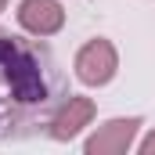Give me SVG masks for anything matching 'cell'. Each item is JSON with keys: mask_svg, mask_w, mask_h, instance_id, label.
<instances>
[{"mask_svg": "<svg viewBox=\"0 0 155 155\" xmlns=\"http://www.w3.org/2000/svg\"><path fill=\"white\" fill-rule=\"evenodd\" d=\"M65 94L61 69L36 36L0 29V144L47 130Z\"/></svg>", "mask_w": 155, "mask_h": 155, "instance_id": "obj_1", "label": "cell"}, {"mask_svg": "<svg viewBox=\"0 0 155 155\" xmlns=\"http://www.w3.org/2000/svg\"><path fill=\"white\" fill-rule=\"evenodd\" d=\"M72 76L90 90L108 87L119 76V47L108 36H90L72 58Z\"/></svg>", "mask_w": 155, "mask_h": 155, "instance_id": "obj_2", "label": "cell"}, {"mask_svg": "<svg viewBox=\"0 0 155 155\" xmlns=\"http://www.w3.org/2000/svg\"><path fill=\"white\" fill-rule=\"evenodd\" d=\"M94 116H97L94 97H87V94H65L61 105L47 119V137L58 141V144H69V141H76L79 134L94 123Z\"/></svg>", "mask_w": 155, "mask_h": 155, "instance_id": "obj_3", "label": "cell"}, {"mask_svg": "<svg viewBox=\"0 0 155 155\" xmlns=\"http://www.w3.org/2000/svg\"><path fill=\"white\" fill-rule=\"evenodd\" d=\"M141 126H144L141 116L105 119V123L83 141V152H87V155H126L130 148H137V134H141Z\"/></svg>", "mask_w": 155, "mask_h": 155, "instance_id": "obj_4", "label": "cell"}, {"mask_svg": "<svg viewBox=\"0 0 155 155\" xmlns=\"http://www.w3.org/2000/svg\"><path fill=\"white\" fill-rule=\"evenodd\" d=\"M65 4L61 0H18V11H15V22L25 36L36 40H51L65 29Z\"/></svg>", "mask_w": 155, "mask_h": 155, "instance_id": "obj_5", "label": "cell"}, {"mask_svg": "<svg viewBox=\"0 0 155 155\" xmlns=\"http://www.w3.org/2000/svg\"><path fill=\"white\" fill-rule=\"evenodd\" d=\"M137 152L141 155H155V130H148V134L137 141Z\"/></svg>", "mask_w": 155, "mask_h": 155, "instance_id": "obj_6", "label": "cell"}, {"mask_svg": "<svg viewBox=\"0 0 155 155\" xmlns=\"http://www.w3.org/2000/svg\"><path fill=\"white\" fill-rule=\"evenodd\" d=\"M4 11H7V0H0V15H4Z\"/></svg>", "mask_w": 155, "mask_h": 155, "instance_id": "obj_7", "label": "cell"}]
</instances>
